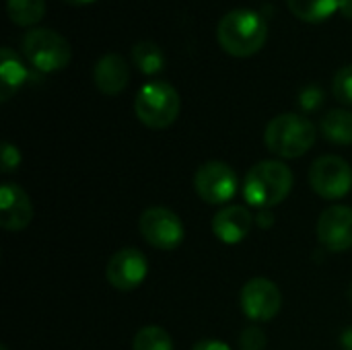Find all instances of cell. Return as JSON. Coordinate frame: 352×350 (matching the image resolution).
<instances>
[{
  "instance_id": "cell-1",
  "label": "cell",
  "mask_w": 352,
  "mask_h": 350,
  "mask_svg": "<svg viewBox=\"0 0 352 350\" xmlns=\"http://www.w3.org/2000/svg\"><path fill=\"white\" fill-rule=\"evenodd\" d=\"M217 37L227 54L235 58H248L264 47L268 27L256 10L233 8L219 21Z\"/></svg>"
},
{
  "instance_id": "cell-2",
  "label": "cell",
  "mask_w": 352,
  "mask_h": 350,
  "mask_svg": "<svg viewBox=\"0 0 352 350\" xmlns=\"http://www.w3.org/2000/svg\"><path fill=\"white\" fill-rule=\"evenodd\" d=\"M293 190V171L280 161L256 163L243 182V196L250 206L268 210L287 200Z\"/></svg>"
},
{
  "instance_id": "cell-3",
  "label": "cell",
  "mask_w": 352,
  "mask_h": 350,
  "mask_svg": "<svg viewBox=\"0 0 352 350\" xmlns=\"http://www.w3.org/2000/svg\"><path fill=\"white\" fill-rule=\"evenodd\" d=\"M264 142L270 153L283 159H297L316 144V126L301 113H280L268 122Z\"/></svg>"
},
{
  "instance_id": "cell-4",
  "label": "cell",
  "mask_w": 352,
  "mask_h": 350,
  "mask_svg": "<svg viewBox=\"0 0 352 350\" xmlns=\"http://www.w3.org/2000/svg\"><path fill=\"white\" fill-rule=\"evenodd\" d=\"M182 109L179 93L165 80H153L140 87L134 99L136 118L153 130L169 128Z\"/></svg>"
},
{
  "instance_id": "cell-5",
  "label": "cell",
  "mask_w": 352,
  "mask_h": 350,
  "mask_svg": "<svg viewBox=\"0 0 352 350\" xmlns=\"http://www.w3.org/2000/svg\"><path fill=\"white\" fill-rule=\"evenodd\" d=\"M23 54L39 72H56L70 64L72 50L66 37L54 29H29L23 37Z\"/></svg>"
},
{
  "instance_id": "cell-6",
  "label": "cell",
  "mask_w": 352,
  "mask_h": 350,
  "mask_svg": "<svg viewBox=\"0 0 352 350\" xmlns=\"http://www.w3.org/2000/svg\"><path fill=\"white\" fill-rule=\"evenodd\" d=\"M138 229L142 239L161 252H173L184 243L186 231L182 219L165 208V206H151L138 219Z\"/></svg>"
},
{
  "instance_id": "cell-7",
  "label": "cell",
  "mask_w": 352,
  "mask_h": 350,
  "mask_svg": "<svg viewBox=\"0 0 352 350\" xmlns=\"http://www.w3.org/2000/svg\"><path fill=\"white\" fill-rule=\"evenodd\" d=\"M309 186L324 200H340L352 190V169L346 159L324 155L309 169Z\"/></svg>"
},
{
  "instance_id": "cell-8",
  "label": "cell",
  "mask_w": 352,
  "mask_h": 350,
  "mask_svg": "<svg viewBox=\"0 0 352 350\" xmlns=\"http://www.w3.org/2000/svg\"><path fill=\"white\" fill-rule=\"evenodd\" d=\"M194 190L206 204H227L237 194V175L223 161H208L194 175Z\"/></svg>"
},
{
  "instance_id": "cell-9",
  "label": "cell",
  "mask_w": 352,
  "mask_h": 350,
  "mask_svg": "<svg viewBox=\"0 0 352 350\" xmlns=\"http://www.w3.org/2000/svg\"><path fill=\"white\" fill-rule=\"evenodd\" d=\"M239 301L245 318L252 322H270L283 307V293L270 278L258 276L243 285Z\"/></svg>"
},
{
  "instance_id": "cell-10",
  "label": "cell",
  "mask_w": 352,
  "mask_h": 350,
  "mask_svg": "<svg viewBox=\"0 0 352 350\" xmlns=\"http://www.w3.org/2000/svg\"><path fill=\"white\" fill-rule=\"evenodd\" d=\"M148 274V260L136 248H124L116 252L105 268L107 283L118 291H134L138 289Z\"/></svg>"
},
{
  "instance_id": "cell-11",
  "label": "cell",
  "mask_w": 352,
  "mask_h": 350,
  "mask_svg": "<svg viewBox=\"0 0 352 350\" xmlns=\"http://www.w3.org/2000/svg\"><path fill=\"white\" fill-rule=\"evenodd\" d=\"M318 239L332 252L342 254L352 248V208L344 204H334L326 208L318 221Z\"/></svg>"
},
{
  "instance_id": "cell-12",
  "label": "cell",
  "mask_w": 352,
  "mask_h": 350,
  "mask_svg": "<svg viewBox=\"0 0 352 350\" xmlns=\"http://www.w3.org/2000/svg\"><path fill=\"white\" fill-rule=\"evenodd\" d=\"M33 221V204L29 194L12 184L4 182L0 188V227L4 231H23Z\"/></svg>"
},
{
  "instance_id": "cell-13",
  "label": "cell",
  "mask_w": 352,
  "mask_h": 350,
  "mask_svg": "<svg viewBox=\"0 0 352 350\" xmlns=\"http://www.w3.org/2000/svg\"><path fill=\"white\" fill-rule=\"evenodd\" d=\"M210 227L219 241L235 245L250 235V231L254 227V215L245 206L229 204L214 215Z\"/></svg>"
},
{
  "instance_id": "cell-14",
  "label": "cell",
  "mask_w": 352,
  "mask_h": 350,
  "mask_svg": "<svg viewBox=\"0 0 352 350\" xmlns=\"http://www.w3.org/2000/svg\"><path fill=\"white\" fill-rule=\"evenodd\" d=\"M130 80L128 60L120 54H105L95 62L93 83L103 95H118Z\"/></svg>"
},
{
  "instance_id": "cell-15",
  "label": "cell",
  "mask_w": 352,
  "mask_h": 350,
  "mask_svg": "<svg viewBox=\"0 0 352 350\" xmlns=\"http://www.w3.org/2000/svg\"><path fill=\"white\" fill-rule=\"evenodd\" d=\"M27 78L29 72L19 56L4 45L0 50V101H8L10 95H14Z\"/></svg>"
},
{
  "instance_id": "cell-16",
  "label": "cell",
  "mask_w": 352,
  "mask_h": 350,
  "mask_svg": "<svg viewBox=\"0 0 352 350\" xmlns=\"http://www.w3.org/2000/svg\"><path fill=\"white\" fill-rule=\"evenodd\" d=\"M322 134L334 144H352V111L330 109L322 118Z\"/></svg>"
},
{
  "instance_id": "cell-17",
  "label": "cell",
  "mask_w": 352,
  "mask_h": 350,
  "mask_svg": "<svg viewBox=\"0 0 352 350\" xmlns=\"http://www.w3.org/2000/svg\"><path fill=\"white\" fill-rule=\"evenodd\" d=\"M132 64L142 72V74H159L165 68V54L155 41H138L130 50Z\"/></svg>"
},
{
  "instance_id": "cell-18",
  "label": "cell",
  "mask_w": 352,
  "mask_h": 350,
  "mask_svg": "<svg viewBox=\"0 0 352 350\" xmlns=\"http://www.w3.org/2000/svg\"><path fill=\"white\" fill-rule=\"evenodd\" d=\"M287 4L305 23H322L338 10V0H287Z\"/></svg>"
},
{
  "instance_id": "cell-19",
  "label": "cell",
  "mask_w": 352,
  "mask_h": 350,
  "mask_svg": "<svg viewBox=\"0 0 352 350\" xmlns=\"http://www.w3.org/2000/svg\"><path fill=\"white\" fill-rule=\"evenodd\" d=\"M8 19L19 27L37 25L45 14V0H6Z\"/></svg>"
},
{
  "instance_id": "cell-20",
  "label": "cell",
  "mask_w": 352,
  "mask_h": 350,
  "mask_svg": "<svg viewBox=\"0 0 352 350\" xmlns=\"http://www.w3.org/2000/svg\"><path fill=\"white\" fill-rule=\"evenodd\" d=\"M132 350H173L169 332L161 326H144L136 332Z\"/></svg>"
},
{
  "instance_id": "cell-21",
  "label": "cell",
  "mask_w": 352,
  "mask_h": 350,
  "mask_svg": "<svg viewBox=\"0 0 352 350\" xmlns=\"http://www.w3.org/2000/svg\"><path fill=\"white\" fill-rule=\"evenodd\" d=\"M332 93L340 103L352 105V64L342 66L332 83Z\"/></svg>"
},
{
  "instance_id": "cell-22",
  "label": "cell",
  "mask_w": 352,
  "mask_h": 350,
  "mask_svg": "<svg viewBox=\"0 0 352 350\" xmlns=\"http://www.w3.org/2000/svg\"><path fill=\"white\" fill-rule=\"evenodd\" d=\"M266 334L258 326H250L241 332L239 336V347L241 350H266Z\"/></svg>"
},
{
  "instance_id": "cell-23",
  "label": "cell",
  "mask_w": 352,
  "mask_h": 350,
  "mask_svg": "<svg viewBox=\"0 0 352 350\" xmlns=\"http://www.w3.org/2000/svg\"><path fill=\"white\" fill-rule=\"evenodd\" d=\"M324 103V91L318 85H309L299 93V105L305 111H316Z\"/></svg>"
},
{
  "instance_id": "cell-24",
  "label": "cell",
  "mask_w": 352,
  "mask_h": 350,
  "mask_svg": "<svg viewBox=\"0 0 352 350\" xmlns=\"http://www.w3.org/2000/svg\"><path fill=\"white\" fill-rule=\"evenodd\" d=\"M0 165H2V173H10V171L19 169V165H21V151L14 144L4 142L2 144V155H0Z\"/></svg>"
},
{
  "instance_id": "cell-25",
  "label": "cell",
  "mask_w": 352,
  "mask_h": 350,
  "mask_svg": "<svg viewBox=\"0 0 352 350\" xmlns=\"http://www.w3.org/2000/svg\"><path fill=\"white\" fill-rule=\"evenodd\" d=\"M192 350H231L225 342H221V340H200V342H196L194 344V349Z\"/></svg>"
},
{
  "instance_id": "cell-26",
  "label": "cell",
  "mask_w": 352,
  "mask_h": 350,
  "mask_svg": "<svg viewBox=\"0 0 352 350\" xmlns=\"http://www.w3.org/2000/svg\"><path fill=\"white\" fill-rule=\"evenodd\" d=\"M256 223H258V227H262V229L272 227V223H274L272 212H270V210H260V215L256 217Z\"/></svg>"
},
{
  "instance_id": "cell-27",
  "label": "cell",
  "mask_w": 352,
  "mask_h": 350,
  "mask_svg": "<svg viewBox=\"0 0 352 350\" xmlns=\"http://www.w3.org/2000/svg\"><path fill=\"white\" fill-rule=\"evenodd\" d=\"M340 344L344 350H352V328H346L340 336Z\"/></svg>"
},
{
  "instance_id": "cell-28",
  "label": "cell",
  "mask_w": 352,
  "mask_h": 350,
  "mask_svg": "<svg viewBox=\"0 0 352 350\" xmlns=\"http://www.w3.org/2000/svg\"><path fill=\"white\" fill-rule=\"evenodd\" d=\"M338 10H340L346 19H352V0H338Z\"/></svg>"
},
{
  "instance_id": "cell-29",
  "label": "cell",
  "mask_w": 352,
  "mask_h": 350,
  "mask_svg": "<svg viewBox=\"0 0 352 350\" xmlns=\"http://www.w3.org/2000/svg\"><path fill=\"white\" fill-rule=\"evenodd\" d=\"M64 2L74 4V6H82V4H91V2H95V0H64Z\"/></svg>"
},
{
  "instance_id": "cell-30",
  "label": "cell",
  "mask_w": 352,
  "mask_h": 350,
  "mask_svg": "<svg viewBox=\"0 0 352 350\" xmlns=\"http://www.w3.org/2000/svg\"><path fill=\"white\" fill-rule=\"evenodd\" d=\"M349 299H351V303H352V285L349 287Z\"/></svg>"
},
{
  "instance_id": "cell-31",
  "label": "cell",
  "mask_w": 352,
  "mask_h": 350,
  "mask_svg": "<svg viewBox=\"0 0 352 350\" xmlns=\"http://www.w3.org/2000/svg\"><path fill=\"white\" fill-rule=\"evenodd\" d=\"M0 350H8V349H6V347H0Z\"/></svg>"
}]
</instances>
